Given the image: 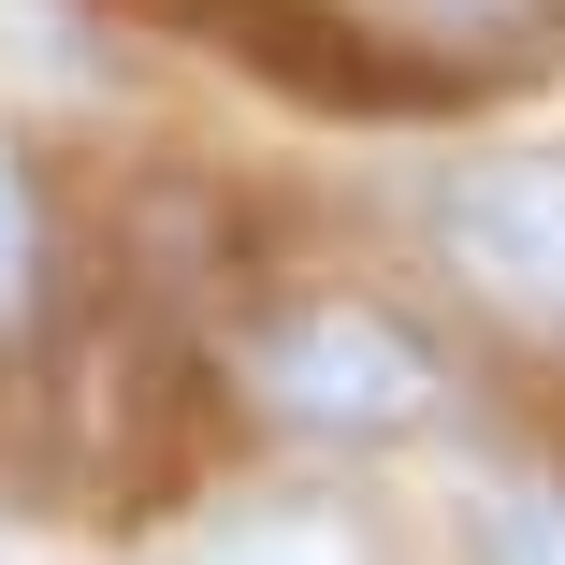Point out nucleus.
Listing matches in <instances>:
<instances>
[{
  "label": "nucleus",
  "instance_id": "f257e3e1",
  "mask_svg": "<svg viewBox=\"0 0 565 565\" xmlns=\"http://www.w3.org/2000/svg\"><path fill=\"white\" fill-rule=\"evenodd\" d=\"M217 392L305 465H392L465 420V363L406 290L363 276H233L217 305Z\"/></svg>",
  "mask_w": 565,
  "mask_h": 565
},
{
  "label": "nucleus",
  "instance_id": "f03ea898",
  "mask_svg": "<svg viewBox=\"0 0 565 565\" xmlns=\"http://www.w3.org/2000/svg\"><path fill=\"white\" fill-rule=\"evenodd\" d=\"M420 247L479 319L565 333V146H449L420 174Z\"/></svg>",
  "mask_w": 565,
  "mask_h": 565
},
{
  "label": "nucleus",
  "instance_id": "7ed1b4c3",
  "mask_svg": "<svg viewBox=\"0 0 565 565\" xmlns=\"http://www.w3.org/2000/svg\"><path fill=\"white\" fill-rule=\"evenodd\" d=\"M319 44H349V102H493L565 58V0H305Z\"/></svg>",
  "mask_w": 565,
  "mask_h": 565
},
{
  "label": "nucleus",
  "instance_id": "20e7f679",
  "mask_svg": "<svg viewBox=\"0 0 565 565\" xmlns=\"http://www.w3.org/2000/svg\"><path fill=\"white\" fill-rule=\"evenodd\" d=\"M160 565H406V551L349 479H276V493H217Z\"/></svg>",
  "mask_w": 565,
  "mask_h": 565
},
{
  "label": "nucleus",
  "instance_id": "39448f33",
  "mask_svg": "<svg viewBox=\"0 0 565 565\" xmlns=\"http://www.w3.org/2000/svg\"><path fill=\"white\" fill-rule=\"evenodd\" d=\"M449 565H565V435H493L449 465Z\"/></svg>",
  "mask_w": 565,
  "mask_h": 565
},
{
  "label": "nucleus",
  "instance_id": "423d86ee",
  "mask_svg": "<svg viewBox=\"0 0 565 565\" xmlns=\"http://www.w3.org/2000/svg\"><path fill=\"white\" fill-rule=\"evenodd\" d=\"M73 305V217H58V174L44 146L0 117V363H30Z\"/></svg>",
  "mask_w": 565,
  "mask_h": 565
}]
</instances>
